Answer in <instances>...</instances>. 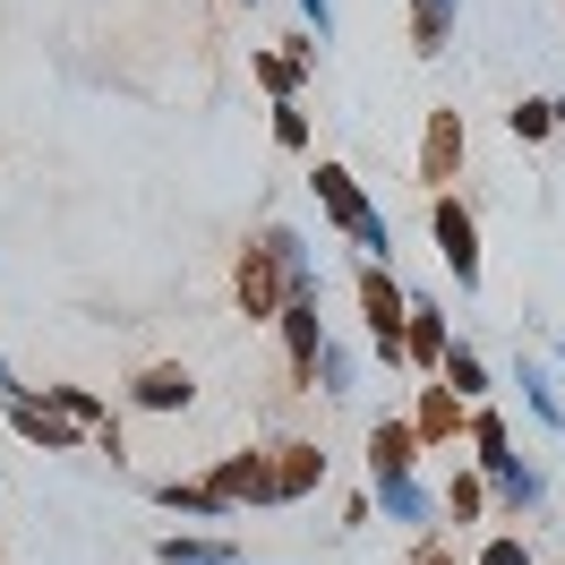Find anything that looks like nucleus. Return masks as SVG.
Returning <instances> with one entry per match:
<instances>
[{"label":"nucleus","mask_w":565,"mask_h":565,"mask_svg":"<svg viewBox=\"0 0 565 565\" xmlns=\"http://www.w3.org/2000/svg\"><path fill=\"white\" fill-rule=\"evenodd\" d=\"M318 291H326V282H300V291L275 309V326H282V360H291V386H309V360H318V343H326Z\"/></svg>","instance_id":"obj_5"},{"label":"nucleus","mask_w":565,"mask_h":565,"mask_svg":"<svg viewBox=\"0 0 565 565\" xmlns=\"http://www.w3.org/2000/svg\"><path fill=\"white\" fill-rule=\"evenodd\" d=\"M437 386L455 394V403H489V360L471 352V343H446V360H437Z\"/></svg>","instance_id":"obj_20"},{"label":"nucleus","mask_w":565,"mask_h":565,"mask_svg":"<svg viewBox=\"0 0 565 565\" xmlns=\"http://www.w3.org/2000/svg\"><path fill=\"white\" fill-rule=\"evenodd\" d=\"M352 377H360V369H352V352H343V343L326 334V343H318V360H309V386H318V394H352Z\"/></svg>","instance_id":"obj_25"},{"label":"nucleus","mask_w":565,"mask_h":565,"mask_svg":"<svg viewBox=\"0 0 565 565\" xmlns=\"http://www.w3.org/2000/svg\"><path fill=\"white\" fill-rule=\"evenodd\" d=\"M154 557H163V565H248V548H241V540H223V531H172Z\"/></svg>","instance_id":"obj_18"},{"label":"nucleus","mask_w":565,"mask_h":565,"mask_svg":"<svg viewBox=\"0 0 565 565\" xmlns=\"http://www.w3.org/2000/svg\"><path fill=\"white\" fill-rule=\"evenodd\" d=\"M462 437H471V471H480V480L514 462V428H505V412H497V403H471V428H462Z\"/></svg>","instance_id":"obj_13"},{"label":"nucleus","mask_w":565,"mask_h":565,"mask_svg":"<svg viewBox=\"0 0 565 565\" xmlns=\"http://www.w3.org/2000/svg\"><path fill=\"white\" fill-rule=\"evenodd\" d=\"M428 232H437V257L455 266V291H480V214L446 189V198H428Z\"/></svg>","instance_id":"obj_2"},{"label":"nucleus","mask_w":565,"mask_h":565,"mask_svg":"<svg viewBox=\"0 0 565 565\" xmlns=\"http://www.w3.org/2000/svg\"><path fill=\"white\" fill-rule=\"evenodd\" d=\"M446 343H455V326H446V309H437V300H412V309H403V369H420V377H437V360H446Z\"/></svg>","instance_id":"obj_8"},{"label":"nucleus","mask_w":565,"mask_h":565,"mask_svg":"<svg viewBox=\"0 0 565 565\" xmlns=\"http://www.w3.org/2000/svg\"><path fill=\"white\" fill-rule=\"evenodd\" d=\"M514 386H523L531 420L548 428V437H565V394H557V369H548V360H523V369H514Z\"/></svg>","instance_id":"obj_19"},{"label":"nucleus","mask_w":565,"mask_h":565,"mask_svg":"<svg viewBox=\"0 0 565 565\" xmlns=\"http://www.w3.org/2000/svg\"><path fill=\"white\" fill-rule=\"evenodd\" d=\"M0 394H26V386H18V369H9V360H0Z\"/></svg>","instance_id":"obj_30"},{"label":"nucleus","mask_w":565,"mask_h":565,"mask_svg":"<svg viewBox=\"0 0 565 565\" xmlns=\"http://www.w3.org/2000/svg\"><path fill=\"white\" fill-rule=\"evenodd\" d=\"M462 428H471V403H455L446 386H420V412H412V437H420V455H446Z\"/></svg>","instance_id":"obj_9"},{"label":"nucleus","mask_w":565,"mask_h":565,"mask_svg":"<svg viewBox=\"0 0 565 565\" xmlns=\"http://www.w3.org/2000/svg\"><path fill=\"white\" fill-rule=\"evenodd\" d=\"M505 129H514V138H523V146H540V138H548V129H557V120H548V104H540V95H523V104L505 111Z\"/></svg>","instance_id":"obj_26"},{"label":"nucleus","mask_w":565,"mask_h":565,"mask_svg":"<svg viewBox=\"0 0 565 565\" xmlns=\"http://www.w3.org/2000/svg\"><path fill=\"white\" fill-rule=\"evenodd\" d=\"M471 565H531V540H523V531H497V540H489Z\"/></svg>","instance_id":"obj_28"},{"label":"nucleus","mask_w":565,"mask_h":565,"mask_svg":"<svg viewBox=\"0 0 565 565\" xmlns=\"http://www.w3.org/2000/svg\"><path fill=\"white\" fill-rule=\"evenodd\" d=\"M369 497H377V505H386V523L437 531V489H428L420 471H403V480H369Z\"/></svg>","instance_id":"obj_11"},{"label":"nucleus","mask_w":565,"mask_h":565,"mask_svg":"<svg viewBox=\"0 0 565 565\" xmlns=\"http://www.w3.org/2000/svg\"><path fill=\"white\" fill-rule=\"evenodd\" d=\"M557 369H565V343H557Z\"/></svg>","instance_id":"obj_32"},{"label":"nucleus","mask_w":565,"mask_h":565,"mask_svg":"<svg viewBox=\"0 0 565 565\" xmlns=\"http://www.w3.org/2000/svg\"><path fill=\"white\" fill-rule=\"evenodd\" d=\"M548 120H557V129H565V95H548Z\"/></svg>","instance_id":"obj_31"},{"label":"nucleus","mask_w":565,"mask_h":565,"mask_svg":"<svg viewBox=\"0 0 565 565\" xmlns=\"http://www.w3.org/2000/svg\"><path fill=\"white\" fill-rule=\"evenodd\" d=\"M489 505H497V514H540V505H548V480L514 455L505 471H489Z\"/></svg>","instance_id":"obj_17"},{"label":"nucleus","mask_w":565,"mask_h":565,"mask_svg":"<svg viewBox=\"0 0 565 565\" xmlns=\"http://www.w3.org/2000/svg\"><path fill=\"white\" fill-rule=\"evenodd\" d=\"M154 505H163V514H198V523H232V505H223L206 480H154Z\"/></svg>","instance_id":"obj_22"},{"label":"nucleus","mask_w":565,"mask_h":565,"mask_svg":"<svg viewBox=\"0 0 565 565\" xmlns=\"http://www.w3.org/2000/svg\"><path fill=\"white\" fill-rule=\"evenodd\" d=\"M9 428H18L26 446H43V455H77V446H86L61 412H43V394H9Z\"/></svg>","instance_id":"obj_10"},{"label":"nucleus","mask_w":565,"mask_h":565,"mask_svg":"<svg viewBox=\"0 0 565 565\" xmlns=\"http://www.w3.org/2000/svg\"><path fill=\"white\" fill-rule=\"evenodd\" d=\"M189 394H198V377H189L180 360H154V369H138L129 403H138V412H189Z\"/></svg>","instance_id":"obj_15"},{"label":"nucleus","mask_w":565,"mask_h":565,"mask_svg":"<svg viewBox=\"0 0 565 565\" xmlns=\"http://www.w3.org/2000/svg\"><path fill=\"white\" fill-rule=\"evenodd\" d=\"M309 61H318V43H291V52H248V70H257V86H266L275 104H300Z\"/></svg>","instance_id":"obj_12"},{"label":"nucleus","mask_w":565,"mask_h":565,"mask_svg":"<svg viewBox=\"0 0 565 565\" xmlns=\"http://www.w3.org/2000/svg\"><path fill=\"white\" fill-rule=\"evenodd\" d=\"M206 489L223 497L232 514H241V505H266V462H257V455H223V462L206 471Z\"/></svg>","instance_id":"obj_16"},{"label":"nucleus","mask_w":565,"mask_h":565,"mask_svg":"<svg viewBox=\"0 0 565 565\" xmlns=\"http://www.w3.org/2000/svg\"><path fill=\"white\" fill-rule=\"evenodd\" d=\"M275 146H282V154L309 146V111H300V104H275Z\"/></svg>","instance_id":"obj_27"},{"label":"nucleus","mask_w":565,"mask_h":565,"mask_svg":"<svg viewBox=\"0 0 565 565\" xmlns=\"http://www.w3.org/2000/svg\"><path fill=\"white\" fill-rule=\"evenodd\" d=\"M437 514H455V531L480 523V514H489V480H480V471H455V480L437 489Z\"/></svg>","instance_id":"obj_24"},{"label":"nucleus","mask_w":565,"mask_h":565,"mask_svg":"<svg viewBox=\"0 0 565 565\" xmlns=\"http://www.w3.org/2000/svg\"><path fill=\"white\" fill-rule=\"evenodd\" d=\"M403 471H420V437H412V420H377L369 428V480H403Z\"/></svg>","instance_id":"obj_14"},{"label":"nucleus","mask_w":565,"mask_h":565,"mask_svg":"<svg viewBox=\"0 0 565 565\" xmlns=\"http://www.w3.org/2000/svg\"><path fill=\"white\" fill-rule=\"evenodd\" d=\"M257 462H266V505H291V497L326 489V446H309V437H282Z\"/></svg>","instance_id":"obj_4"},{"label":"nucleus","mask_w":565,"mask_h":565,"mask_svg":"<svg viewBox=\"0 0 565 565\" xmlns=\"http://www.w3.org/2000/svg\"><path fill=\"white\" fill-rule=\"evenodd\" d=\"M412 565H462V557L446 548V540H428V531H420V548H412Z\"/></svg>","instance_id":"obj_29"},{"label":"nucleus","mask_w":565,"mask_h":565,"mask_svg":"<svg viewBox=\"0 0 565 565\" xmlns=\"http://www.w3.org/2000/svg\"><path fill=\"white\" fill-rule=\"evenodd\" d=\"M462 172V111H428V138H420V180H428V198H446Z\"/></svg>","instance_id":"obj_7"},{"label":"nucleus","mask_w":565,"mask_h":565,"mask_svg":"<svg viewBox=\"0 0 565 565\" xmlns=\"http://www.w3.org/2000/svg\"><path fill=\"white\" fill-rule=\"evenodd\" d=\"M43 412H61L77 437H95V428L111 420V403H104V394H86V386H43Z\"/></svg>","instance_id":"obj_23"},{"label":"nucleus","mask_w":565,"mask_h":565,"mask_svg":"<svg viewBox=\"0 0 565 565\" xmlns=\"http://www.w3.org/2000/svg\"><path fill=\"white\" fill-rule=\"evenodd\" d=\"M403 309H412V291H403L386 266L360 257V318H369V343L386 352V369H403Z\"/></svg>","instance_id":"obj_3"},{"label":"nucleus","mask_w":565,"mask_h":565,"mask_svg":"<svg viewBox=\"0 0 565 565\" xmlns=\"http://www.w3.org/2000/svg\"><path fill=\"white\" fill-rule=\"evenodd\" d=\"M309 189H318V206H326V223L343 232V241L369 257V266H386V248H394V232H386V214L369 206V189H360V172L352 163H318L309 172Z\"/></svg>","instance_id":"obj_1"},{"label":"nucleus","mask_w":565,"mask_h":565,"mask_svg":"<svg viewBox=\"0 0 565 565\" xmlns=\"http://www.w3.org/2000/svg\"><path fill=\"white\" fill-rule=\"evenodd\" d=\"M232 291H241V309H248V318H275L282 300H291V275H282V257H275V248L257 241V248L241 257V275H232Z\"/></svg>","instance_id":"obj_6"},{"label":"nucleus","mask_w":565,"mask_h":565,"mask_svg":"<svg viewBox=\"0 0 565 565\" xmlns=\"http://www.w3.org/2000/svg\"><path fill=\"white\" fill-rule=\"evenodd\" d=\"M455 18H462V0H412V52L437 61V52L455 43Z\"/></svg>","instance_id":"obj_21"}]
</instances>
